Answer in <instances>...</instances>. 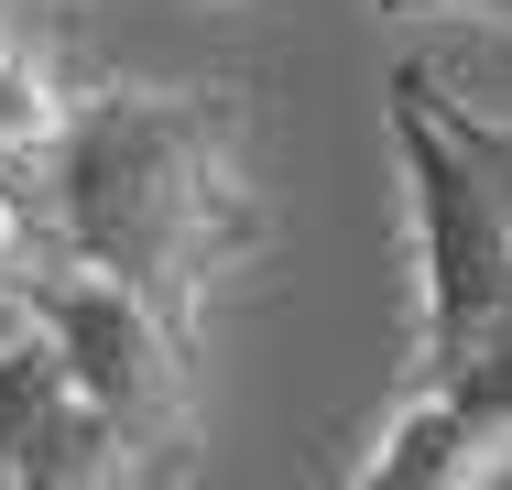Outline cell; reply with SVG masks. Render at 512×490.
<instances>
[{
    "instance_id": "1",
    "label": "cell",
    "mask_w": 512,
    "mask_h": 490,
    "mask_svg": "<svg viewBox=\"0 0 512 490\" xmlns=\"http://www.w3.org/2000/svg\"><path fill=\"white\" fill-rule=\"evenodd\" d=\"M414 229V349L349 480L469 490L512 469V120L458 109L436 66L382 88Z\"/></svg>"
},
{
    "instance_id": "2",
    "label": "cell",
    "mask_w": 512,
    "mask_h": 490,
    "mask_svg": "<svg viewBox=\"0 0 512 490\" xmlns=\"http://www.w3.org/2000/svg\"><path fill=\"white\" fill-rule=\"evenodd\" d=\"M44 196L77 262L207 327V284L262 251L251 196V109L229 88H77Z\"/></svg>"
},
{
    "instance_id": "3",
    "label": "cell",
    "mask_w": 512,
    "mask_h": 490,
    "mask_svg": "<svg viewBox=\"0 0 512 490\" xmlns=\"http://www.w3.org/2000/svg\"><path fill=\"white\" fill-rule=\"evenodd\" d=\"M0 305L66 349L88 403L131 436L142 480H186L197 469V327L175 305H153L142 284H120L99 262H77V251H55L44 273L0 284Z\"/></svg>"
},
{
    "instance_id": "4",
    "label": "cell",
    "mask_w": 512,
    "mask_h": 490,
    "mask_svg": "<svg viewBox=\"0 0 512 490\" xmlns=\"http://www.w3.org/2000/svg\"><path fill=\"white\" fill-rule=\"evenodd\" d=\"M120 480H142L131 436L88 403V382L66 371L44 327H11L0 338V490H120Z\"/></svg>"
},
{
    "instance_id": "5",
    "label": "cell",
    "mask_w": 512,
    "mask_h": 490,
    "mask_svg": "<svg viewBox=\"0 0 512 490\" xmlns=\"http://www.w3.org/2000/svg\"><path fill=\"white\" fill-rule=\"evenodd\" d=\"M77 120V88L55 77V44L44 33H11L0 44V164H44Z\"/></svg>"
},
{
    "instance_id": "6",
    "label": "cell",
    "mask_w": 512,
    "mask_h": 490,
    "mask_svg": "<svg viewBox=\"0 0 512 490\" xmlns=\"http://www.w3.org/2000/svg\"><path fill=\"white\" fill-rule=\"evenodd\" d=\"M66 251V229H55V196L22 186V164H0V284H22V273H44Z\"/></svg>"
},
{
    "instance_id": "7",
    "label": "cell",
    "mask_w": 512,
    "mask_h": 490,
    "mask_svg": "<svg viewBox=\"0 0 512 490\" xmlns=\"http://www.w3.org/2000/svg\"><path fill=\"white\" fill-rule=\"evenodd\" d=\"M382 22H491V33H512V0H371Z\"/></svg>"
}]
</instances>
